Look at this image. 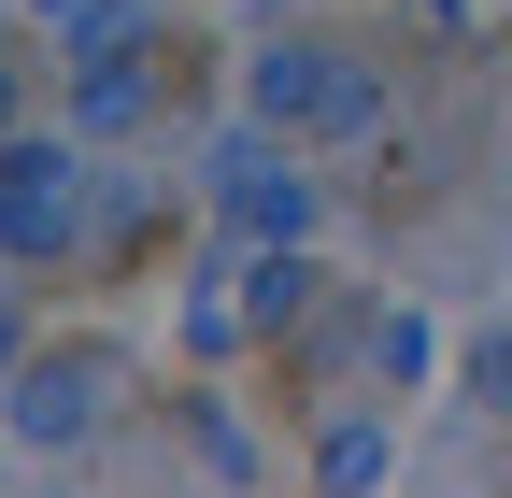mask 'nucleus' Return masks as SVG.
<instances>
[{
	"label": "nucleus",
	"instance_id": "20e7f679",
	"mask_svg": "<svg viewBox=\"0 0 512 498\" xmlns=\"http://www.w3.org/2000/svg\"><path fill=\"white\" fill-rule=\"evenodd\" d=\"M484 370H498V399H512V328H498V356H484Z\"/></svg>",
	"mask_w": 512,
	"mask_h": 498
},
{
	"label": "nucleus",
	"instance_id": "f03ea898",
	"mask_svg": "<svg viewBox=\"0 0 512 498\" xmlns=\"http://www.w3.org/2000/svg\"><path fill=\"white\" fill-rule=\"evenodd\" d=\"M0 242H57V157H0Z\"/></svg>",
	"mask_w": 512,
	"mask_h": 498
},
{
	"label": "nucleus",
	"instance_id": "7ed1b4c3",
	"mask_svg": "<svg viewBox=\"0 0 512 498\" xmlns=\"http://www.w3.org/2000/svg\"><path fill=\"white\" fill-rule=\"evenodd\" d=\"M86 413H100V385H86V370H43V385H29V427H43V442H72Z\"/></svg>",
	"mask_w": 512,
	"mask_h": 498
},
{
	"label": "nucleus",
	"instance_id": "f257e3e1",
	"mask_svg": "<svg viewBox=\"0 0 512 498\" xmlns=\"http://www.w3.org/2000/svg\"><path fill=\"white\" fill-rule=\"evenodd\" d=\"M271 114H313V129H356V114H370V86H356V72H328V57H271Z\"/></svg>",
	"mask_w": 512,
	"mask_h": 498
},
{
	"label": "nucleus",
	"instance_id": "39448f33",
	"mask_svg": "<svg viewBox=\"0 0 512 498\" xmlns=\"http://www.w3.org/2000/svg\"><path fill=\"white\" fill-rule=\"evenodd\" d=\"M0 356H15V314H0Z\"/></svg>",
	"mask_w": 512,
	"mask_h": 498
}]
</instances>
